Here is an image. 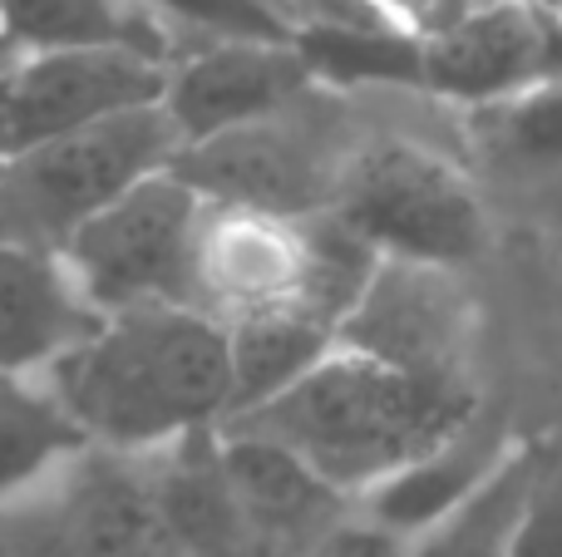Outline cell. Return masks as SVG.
<instances>
[{"label": "cell", "mask_w": 562, "mask_h": 557, "mask_svg": "<svg viewBox=\"0 0 562 557\" xmlns=\"http://www.w3.org/2000/svg\"><path fill=\"white\" fill-rule=\"evenodd\" d=\"M94 450L158 454L223 430L233 405L227 326L198 306H144L104 316L89 341L40 371Z\"/></svg>", "instance_id": "6da1fadb"}, {"label": "cell", "mask_w": 562, "mask_h": 557, "mask_svg": "<svg viewBox=\"0 0 562 557\" xmlns=\"http://www.w3.org/2000/svg\"><path fill=\"white\" fill-rule=\"evenodd\" d=\"M484 400L479 380H425L366 355L330 351L291 390L262 410L227 420L223 430L277 440L321 484L346 499H366L370 489L454 440L484 410Z\"/></svg>", "instance_id": "7a4b0ae2"}, {"label": "cell", "mask_w": 562, "mask_h": 557, "mask_svg": "<svg viewBox=\"0 0 562 557\" xmlns=\"http://www.w3.org/2000/svg\"><path fill=\"white\" fill-rule=\"evenodd\" d=\"M370 128L356 94L311 84L252 124L183 144L168 173L213 207L306 223L336 207Z\"/></svg>", "instance_id": "3957f363"}, {"label": "cell", "mask_w": 562, "mask_h": 557, "mask_svg": "<svg viewBox=\"0 0 562 557\" xmlns=\"http://www.w3.org/2000/svg\"><path fill=\"white\" fill-rule=\"evenodd\" d=\"M330 213L395 262L469 272L488 252V213L469 168L400 128H370Z\"/></svg>", "instance_id": "277c9868"}, {"label": "cell", "mask_w": 562, "mask_h": 557, "mask_svg": "<svg viewBox=\"0 0 562 557\" xmlns=\"http://www.w3.org/2000/svg\"><path fill=\"white\" fill-rule=\"evenodd\" d=\"M173 118L164 104L128 109L55 144H40L0 168V242L59 257L69 237L104 207L134 193L144 178L168 173L178 158Z\"/></svg>", "instance_id": "5b68a950"}, {"label": "cell", "mask_w": 562, "mask_h": 557, "mask_svg": "<svg viewBox=\"0 0 562 557\" xmlns=\"http://www.w3.org/2000/svg\"><path fill=\"white\" fill-rule=\"evenodd\" d=\"M0 557H183L164 523L148 454L89 444L40 489L0 503Z\"/></svg>", "instance_id": "8992f818"}, {"label": "cell", "mask_w": 562, "mask_h": 557, "mask_svg": "<svg viewBox=\"0 0 562 557\" xmlns=\"http://www.w3.org/2000/svg\"><path fill=\"white\" fill-rule=\"evenodd\" d=\"M203 207V197L173 173H154L79 227L59 262L89 311L124 316L144 306H198L193 257Z\"/></svg>", "instance_id": "52a82bcc"}, {"label": "cell", "mask_w": 562, "mask_h": 557, "mask_svg": "<svg viewBox=\"0 0 562 557\" xmlns=\"http://www.w3.org/2000/svg\"><path fill=\"white\" fill-rule=\"evenodd\" d=\"M479 331H484V302L469 272L380 257L375 276L340 321L336 351L425 380H479Z\"/></svg>", "instance_id": "ba28073f"}, {"label": "cell", "mask_w": 562, "mask_h": 557, "mask_svg": "<svg viewBox=\"0 0 562 557\" xmlns=\"http://www.w3.org/2000/svg\"><path fill=\"white\" fill-rule=\"evenodd\" d=\"M168 65L138 49H49L0 65V158L164 104Z\"/></svg>", "instance_id": "9c48e42d"}, {"label": "cell", "mask_w": 562, "mask_h": 557, "mask_svg": "<svg viewBox=\"0 0 562 557\" xmlns=\"http://www.w3.org/2000/svg\"><path fill=\"white\" fill-rule=\"evenodd\" d=\"M562 75V25L524 0H484L454 30L419 45V89L445 104L484 109Z\"/></svg>", "instance_id": "30bf717a"}, {"label": "cell", "mask_w": 562, "mask_h": 557, "mask_svg": "<svg viewBox=\"0 0 562 557\" xmlns=\"http://www.w3.org/2000/svg\"><path fill=\"white\" fill-rule=\"evenodd\" d=\"M316 84L296 39H203L168 65L164 114L183 144H203L272 114Z\"/></svg>", "instance_id": "8fae6325"}, {"label": "cell", "mask_w": 562, "mask_h": 557, "mask_svg": "<svg viewBox=\"0 0 562 557\" xmlns=\"http://www.w3.org/2000/svg\"><path fill=\"white\" fill-rule=\"evenodd\" d=\"M301 223H277L262 213H237V207H203L198 227V311L217 316L223 326L243 316L291 306L301 292Z\"/></svg>", "instance_id": "7c38bea8"}, {"label": "cell", "mask_w": 562, "mask_h": 557, "mask_svg": "<svg viewBox=\"0 0 562 557\" xmlns=\"http://www.w3.org/2000/svg\"><path fill=\"white\" fill-rule=\"evenodd\" d=\"M514 450H518V434H514V420H508V405L498 395H488L484 410L454 440L429 450L425 459H415L409 469H400L390 484L370 489L356 503L380 528L400 533V538H419L445 513H454L464 499H474Z\"/></svg>", "instance_id": "4fadbf2b"}, {"label": "cell", "mask_w": 562, "mask_h": 557, "mask_svg": "<svg viewBox=\"0 0 562 557\" xmlns=\"http://www.w3.org/2000/svg\"><path fill=\"white\" fill-rule=\"evenodd\" d=\"M217 450H223L227 484H233L237 503H243V519L252 523L267 557H286L306 548L316 533H326L330 523L356 509V499L321 484L277 440L243 434V430H217Z\"/></svg>", "instance_id": "5bb4252c"}, {"label": "cell", "mask_w": 562, "mask_h": 557, "mask_svg": "<svg viewBox=\"0 0 562 557\" xmlns=\"http://www.w3.org/2000/svg\"><path fill=\"white\" fill-rule=\"evenodd\" d=\"M75 276L49 252L0 242V375H40L99 331Z\"/></svg>", "instance_id": "9a60e30c"}, {"label": "cell", "mask_w": 562, "mask_h": 557, "mask_svg": "<svg viewBox=\"0 0 562 557\" xmlns=\"http://www.w3.org/2000/svg\"><path fill=\"white\" fill-rule=\"evenodd\" d=\"M148 469H154L164 523L183 557H267L223 474L217 430L188 434V440L148 454Z\"/></svg>", "instance_id": "2e32d148"}, {"label": "cell", "mask_w": 562, "mask_h": 557, "mask_svg": "<svg viewBox=\"0 0 562 557\" xmlns=\"http://www.w3.org/2000/svg\"><path fill=\"white\" fill-rule=\"evenodd\" d=\"M49 49H138L173 65L188 45L144 0H0V65Z\"/></svg>", "instance_id": "e0dca14e"}, {"label": "cell", "mask_w": 562, "mask_h": 557, "mask_svg": "<svg viewBox=\"0 0 562 557\" xmlns=\"http://www.w3.org/2000/svg\"><path fill=\"white\" fill-rule=\"evenodd\" d=\"M227 345H233V405L227 420L262 410L281 390L316 371L330 351H336V326L316 321L301 306H272V311L243 316L227 326ZM223 420V424H227Z\"/></svg>", "instance_id": "ac0fdd59"}, {"label": "cell", "mask_w": 562, "mask_h": 557, "mask_svg": "<svg viewBox=\"0 0 562 557\" xmlns=\"http://www.w3.org/2000/svg\"><path fill=\"white\" fill-rule=\"evenodd\" d=\"M543 474H548L543 444L518 440V450L498 464V474L474 499H464L435 528L409 538V557H508Z\"/></svg>", "instance_id": "d6986e66"}, {"label": "cell", "mask_w": 562, "mask_h": 557, "mask_svg": "<svg viewBox=\"0 0 562 557\" xmlns=\"http://www.w3.org/2000/svg\"><path fill=\"white\" fill-rule=\"evenodd\" d=\"M85 450V430L40 375H0V503L40 489Z\"/></svg>", "instance_id": "ffe728a7"}, {"label": "cell", "mask_w": 562, "mask_h": 557, "mask_svg": "<svg viewBox=\"0 0 562 557\" xmlns=\"http://www.w3.org/2000/svg\"><path fill=\"white\" fill-rule=\"evenodd\" d=\"M464 138L474 158L504 173H553L562 168V75L528 84L498 104L469 109Z\"/></svg>", "instance_id": "44dd1931"}, {"label": "cell", "mask_w": 562, "mask_h": 557, "mask_svg": "<svg viewBox=\"0 0 562 557\" xmlns=\"http://www.w3.org/2000/svg\"><path fill=\"white\" fill-rule=\"evenodd\" d=\"M178 39H291L296 25L277 0H144Z\"/></svg>", "instance_id": "7402d4cb"}, {"label": "cell", "mask_w": 562, "mask_h": 557, "mask_svg": "<svg viewBox=\"0 0 562 557\" xmlns=\"http://www.w3.org/2000/svg\"><path fill=\"white\" fill-rule=\"evenodd\" d=\"M286 557H409V538L380 528V523L366 519L356 503L346 519H336L326 533H316L306 548H296Z\"/></svg>", "instance_id": "603a6c76"}, {"label": "cell", "mask_w": 562, "mask_h": 557, "mask_svg": "<svg viewBox=\"0 0 562 557\" xmlns=\"http://www.w3.org/2000/svg\"><path fill=\"white\" fill-rule=\"evenodd\" d=\"M508 557H562V493L548 484V474L538 484L533 503H528L524 528H518Z\"/></svg>", "instance_id": "cb8c5ba5"}, {"label": "cell", "mask_w": 562, "mask_h": 557, "mask_svg": "<svg viewBox=\"0 0 562 557\" xmlns=\"http://www.w3.org/2000/svg\"><path fill=\"white\" fill-rule=\"evenodd\" d=\"M380 5H385V15L395 20L409 39H419V45H425V39L454 30L459 20H464L469 10H479L484 0H380Z\"/></svg>", "instance_id": "d4e9b609"}, {"label": "cell", "mask_w": 562, "mask_h": 557, "mask_svg": "<svg viewBox=\"0 0 562 557\" xmlns=\"http://www.w3.org/2000/svg\"><path fill=\"white\" fill-rule=\"evenodd\" d=\"M0 168H5V158H0Z\"/></svg>", "instance_id": "484cf974"}]
</instances>
